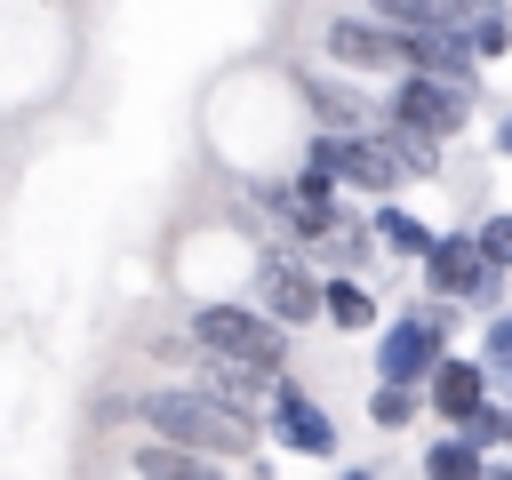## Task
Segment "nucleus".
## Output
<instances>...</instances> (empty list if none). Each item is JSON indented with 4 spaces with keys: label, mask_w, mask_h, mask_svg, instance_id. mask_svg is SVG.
I'll use <instances>...</instances> for the list:
<instances>
[{
    "label": "nucleus",
    "mask_w": 512,
    "mask_h": 480,
    "mask_svg": "<svg viewBox=\"0 0 512 480\" xmlns=\"http://www.w3.org/2000/svg\"><path fill=\"white\" fill-rule=\"evenodd\" d=\"M336 184H352V192H368V200H392L400 184H416L408 168H400V152L368 128V136H344V168H336Z\"/></svg>",
    "instance_id": "nucleus-12"
},
{
    "label": "nucleus",
    "mask_w": 512,
    "mask_h": 480,
    "mask_svg": "<svg viewBox=\"0 0 512 480\" xmlns=\"http://www.w3.org/2000/svg\"><path fill=\"white\" fill-rule=\"evenodd\" d=\"M256 480H264V464H256Z\"/></svg>",
    "instance_id": "nucleus-26"
},
{
    "label": "nucleus",
    "mask_w": 512,
    "mask_h": 480,
    "mask_svg": "<svg viewBox=\"0 0 512 480\" xmlns=\"http://www.w3.org/2000/svg\"><path fill=\"white\" fill-rule=\"evenodd\" d=\"M448 328H456V304H416V312H400L392 328H384V344H376V384H432V368L448 360Z\"/></svg>",
    "instance_id": "nucleus-3"
},
{
    "label": "nucleus",
    "mask_w": 512,
    "mask_h": 480,
    "mask_svg": "<svg viewBox=\"0 0 512 480\" xmlns=\"http://www.w3.org/2000/svg\"><path fill=\"white\" fill-rule=\"evenodd\" d=\"M480 368H488V376L512 392V312H496V320L480 328Z\"/></svg>",
    "instance_id": "nucleus-21"
},
{
    "label": "nucleus",
    "mask_w": 512,
    "mask_h": 480,
    "mask_svg": "<svg viewBox=\"0 0 512 480\" xmlns=\"http://www.w3.org/2000/svg\"><path fill=\"white\" fill-rule=\"evenodd\" d=\"M320 48H328L344 72H376V80H384V72H392V80L408 72V40H400L392 24H376V16H328V24H320Z\"/></svg>",
    "instance_id": "nucleus-6"
},
{
    "label": "nucleus",
    "mask_w": 512,
    "mask_h": 480,
    "mask_svg": "<svg viewBox=\"0 0 512 480\" xmlns=\"http://www.w3.org/2000/svg\"><path fill=\"white\" fill-rule=\"evenodd\" d=\"M384 120H400V128H424V136L456 144V136H464V120H472V96H464V88H448V80L400 72V80H392V96H384Z\"/></svg>",
    "instance_id": "nucleus-5"
},
{
    "label": "nucleus",
    "mask_w": 512,
    "mask_h": 480,
    "mask_svg": "<svg viewBox=\"0 0 512 480\" xmlns=\"http://www.w3.org/2000/svg\"><path fill=\"white\" fill-rule=\"evenodd\" d=\"M256 304H264L280 328H312V320H328V272H312V264L280 240V248L256 256Z\"/></svg>",
    "instance_id": "nucleus-4"
},
{
    "label": "nucleus",
    "mask_w": 512,
    "mask_h": 480,
    "mask_svg": "<svg viewBox=\"0 0 512 480\" xmlns=\"http://www.w3.org/2000/svg\"><path fill=\"white\" fill-rule=\"evenodd\" d=\"M496 152H504V160H512V104H504V112H496Z\"/></svg>",
    "instance_id": "nucleus-23"
},
{
    "label": "nucleus",
    "mask_w": 512,
    "mask_h": 480,
    "mask_svg": "<svg viewBox=\"0 0 512 480\" xmlns=\"http://www.w3.org/2000/svg\"><path fill=\"white\" fill-rule=\"evenodd\" d=\"M336 480H384V472H368V464H344V472H336Z\"/></svg>",
    "instance_id": "nucleus-24"
},
{
    "label": "nucleus",
    "mask_w": 512,
    "mask_h": 480,
    "mask_svg": "<svg viewBox=\"0 0 512 480\" xmlns=\"http://www.w3.org/2000/svg\"><path fill=\"white\" fill-rule=\"evenodd\" d=\"M472 232H480V248H488V264H496V272H512V208H496V216H480Z\"/></svg>",
    "instance_id": "nucleus-22"
},
{
    "label": "nucleus",
    "mask_w": 512,
    "mask_h": 480,
    "mask_svg": "<svg viewBox=\"0 0 512 480\" xmlns=\"http://www.w3.org/2000/svg\"><path fill=\"white\" fill-rule=\"evenodd\" d=\"M192 384L200 392H216L232 416H248V424H264L272 416V392H280V376H264V368H240V360H192Z\"/></svg>",
    "instance_id": "nucleus-10"
},
{
    "label": "nucleus",
    "mask_w": 512,
    "mask_h": 480,
    "mask_svg": "<svg viewBox=\"0 0 512 480\" xmlns=\"http://www.w3.org/2000/svg\"><path fill=\"white\" fill-rule=\"evenodd\" d=\"M464 440H472L480 456H512V400H488V408L464 424Z\"/></svg>",
    "instance_id": "nucleus-20"
},
{
    "label": "nucleus",
    "mask_w": 512,
    "mask_h": 480,
    "mask_svg": "<svg viewBox=\"0 0 512 480\" xmlns=\"http://www.w3.org/2000/svg\"><path fill=\"white\" fill-rule=\"evenodd\" d=\"M264 432H272L288 456H336V416H328V408H320L304 384H288V376H280V392H272Z\"/></svg>",
    "instance_id": "nucleus-8"
},
{
    "label": "nucleus",
    "mask_w": 512,
    "mask_h": 480,
    "mask_svg": "<svg viewBox=\"0 0 512 480\" xmlns=\"http://www.w3.org/2000/svg\"><path fill=\"white\" fill-rule=\"evenodd\" d=\"M368 16L392 24L400 40H416V32H448V0H368Z\"/></svg>",
    "instance_id": "nucleus-17"
},
{
    "label": "nucleus",
    "mask_w": 512,
    "mask_h": 480,
    "mask_svg": "<svg viewBox=\"0 0 512 480\" xmlns=\"http://www.w3.org/2000/svg\"><path fill=\"white\" fill-rule=\"evenodd\" d=\"M408 72L448 80V88H464V96L480 104V72H488V64H480V48H472V40L448 24V32H416V40H408Z\"/></svg>",
    "instance_id": "nucleus-9"
},
{
    "label": "nucleus",
    "mask_w": 512,
    "mask_h": 480,
    "mask_svg": "<svg viewBox=\"0 0 512 480\" xmlns=\"http://www.w3.org/2000/svg\"><path fill=\"white\" fill-rule=\"evenodd\" d=\"M488 400H496V376L480 368V352H448V360L432 368V384H424V408L440 416V432H464Z\"/></svg>",
    "instance_id": "nucleus-7"
},
{
    "label": "nucleus",
    "mask_w": 512,
    "mask_h": 480,
    "mask_svg": "<svg viewBox=\"0 0 512 480\" xmlns=\"http://www.w3.org/2000/svg\"><path fill=\"white\" fill-rule=\"evenodd\" d=\"M488 480H512V456H496V464H488Z\"/></svg>",
    "instance_id": "nucleus-25"
},
{
    "label": "nucleus",
    "mask_w": 512,
    "mask_h": 480,
    "mask_svg": "<svg viewBox=\"0 0 512 480\" xmlns=\"http://www.w3.org/2000/svg\"><path fill=\"white\" fill-rule=\"evenodd\" d=\"M136 424H144V440H168V448H192V456H216V464H248L256 456V432L264 424H248V416H232L216 392H200V384H160V392H144L136 400Z\"/></svg>",
    "instance_id": "nucleus-1"
},
{
    "label": "nucleus",
    "mask_w": 512,
    "mask_h": 480,
    "mask_svg": "<svg viewBox=\"0 0 512 480\" xmlns=\"http://www.w3.org/2000/svg\"><path fill=\"white\" fill-rule=\"evenodd\" d=\"M328 320L360 336V328H376V296H368L352 272H328Z\"/></svg>",
    "instance_id": "nucleus-19"
},
{
    "label": "nucleus",
    "mask_w": 512,
    "mask_h": 480,
    "mask_svg": "<svg viewBox=\"0 0 512 480\" xmlns=\"http://www.w3.org/2000/svg\"><path fill=\"white\" fill-rule=\"evenodd\" d=\"M368 224H376V248H392V256H408V264H424V256H432V240H440V232H432L424 216H408L400 200H376V208H368Z\"/></svg>",
    "instance_id": "nucleus-14"
},
{
    "label": "nucleus",
    "mask_w": 512,
    "mask_h": 480,
    "mask_svg": "<svg viewBox=\"0 0 512 480\" xmlns=\"http://www.w3.org/2000/svg\"><path fill=\"white\" fill-rule=\"evenodd\" d=\"M304 104H312V120L336 128V136H368V128H384V104L360 96L352 80H336V72H304Z\"/></svg>",
    "instance_id": "nucleus-11"
},
{
    "label": "nucleus",
    "mask_w": 512,
    "mask_h": 480,
    "mask_svg": "<svg viewBox=\"0 0 512 480\" xmlns=\"http://www.w3.org/2000/svg\"><path fill=\"white\" fill-rule=\"evenodd\" d=\"M192 344L208 360H240V368L288 376V328L264 304H192Z\"/></svg>",
    "instance_id": "nucleus-2"
},
{
    "label": "nucleus",
    "mask_w": 512,
    "mask_h": 480,
    "mask_svg": "<svg viewBox=\"0 0 512 480\" xmlns=\"http://www.w3.org/2000/svg\"><path fill=\"white\" fill-rule=\"evenodd\" d=\"M376 136H384V144H392V152H400V168H408V176H416V184H432V176H440V168H448V160H440V152H448V144H440V136H424V128H400V120H384V128H376Z\"/></svg>",
    "instance_id": "nucleus-16"
},
{
    "label": "nucleus",
    "mask_w": 512,
    "mask_h": 480,
    "mask_svg": "<svg viewBox=\"0 0 512 480\" xmlns=\"http://www.w3.org/2000/svg\"><path fill=\"white\" fill-rule=\"evenodd\" d=\"M416 416H432L416 384H376V392H368V424H376V432H408Z\"/></svg>",
    "instance_id": "nucleus-18"
},
{
    "label": "nucleus",
    "mask_w": 512,
    "mask_h": 480,
    "mask_svg": "<svg viewBox=\"0 0 512 480\" xmlns=\"http://www.w3.org/2000/svg\"><path fill=\"white\" fill-rule=\"evenodd\" d=\"M128 472L136 480H232L216 456H192V448H168V440H136L128 448Z\"/></svg>",
    "instance_id": "nucleus-13"
},
{
    "label": "nucleus",
    "mask_w": 512,
    "mask_h": 480,
    "mask_svg": "<svg viewBox=\"0 0 512 480\" xmlns=\"http://www.w3.org/2000/svg\"><path fill=\"white\" fill-rule=\"evenodd\" d=\"M488 464H496V456H480L464 432H440V440L424 448V480H488Z\"/></svg>",
    "instance_id": "nucleus-15"
}]
</instances>
